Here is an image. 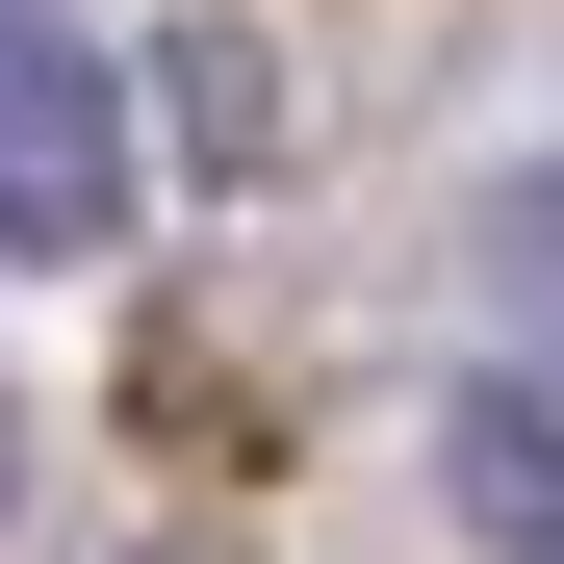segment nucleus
I'll return each instance as SVG.
<instances>
[{"label": "nucleus", "instance_id": "2", "mask_svg": "<svg viewBox=\"0 0 564 564\" xmlns=\"http://www.w3.org/2000/svg\"><path fill=\"white\" fill-rule=\"evenodd\" d=\"M436 462H462V539H488V564H564V411L539 386H462Z\"/></svg>", "mask_w": 564, "mask_h": 564}, {"label": "nucleus", "instance_id": "4", "mask_svg": "<svg viewBox=\"0 0 564 564\" xmlns=\"http://www.w3.org/2000/svg\"><path fill=\"white\" fill-rule=\"evenodd\" d=\"M0 488H26V386H0Z\"/></svg>", "mask_w": 564, "mask_h": 564}, {"label": "nucleus", "instance_id": "3", "mask_svg": "<svg viewBox=\"0 0 564 564\" xmlns=\"http://www.w3.org/2000/svg\"><path fill=\"white\" fill-rule=\"evenodd\" d=\"M488 282H513V308L564 334V180H513V206H488Z\"/></svg>", "mask_w": 564, "mask_h": 564}, {"label": "nucleus", "instance_id": "1", "mask_svg": "<svg viewBox=\"0 0 564 564\" xmlns=\"http://www.w3.org/2000/svg\"><path fill=\"white\" fill-rule=\"evenodd\" d=\"M104 231H129V77L52 0H0V257H104Z\"/></svg>", "mask_w": 564, "mask_h": 564}]
</instances>
